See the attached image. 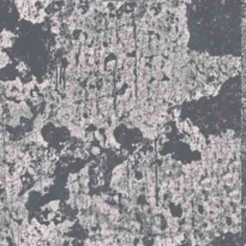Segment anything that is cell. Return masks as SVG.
I'll return each mask as SVG.
<instances>
[{
    "mask_svg": "<svg viewBox=\"0 0 246 246\" xmlns=\"http://www.w3.org/2000/svg\"><path fill=\"white\" fill-rule=\"evenodd\" d=\"M18 109H19V114H21V118H27V119H31L33 118V112H31V108L30 106L23 101V102H18Z\"/></svg>",
    "mask_w": 246,
    "mask_h": 246,
    "instance_id": "cell-1",
    "label": "cell"
},
{
    "mask_svg": "<svg viewBox=\"0 0 246 246\" xmlns=\"http://www.w3.org/2000/svg\"><path fill=\"white\" fill-rule=\"evenodd\" d=\"M127 169H129V162H123V163H120V165H118L113 168L112 175L125 177V175H127Z\"/></svg>",
    "mask_w": 246,
    "mask_h": 246,
    "instance_id": "cell-2",
    "label": "cell"
},
{
    "mask_svg": "<svg viewBox=\"0 0 246 246\" xmlns=\"http://www.w3.org/2000/svg\"><path fill=\"white\" fill-rule=\"evenodd\" d=\"M45 125H46V118L43 117V114H39V115L35 117V119H34L33 121V127L35 131H40L41 132V130L45 127Z\"/></svg>",
    "mask_w": 246,
    "mask_h": 246,
    "instance_id": "cell-3",
    "label": "cell"
},
{
    "mask_svg": "<svg viewBox=\"0 0 246 246\" xmlns=\"http://www.w3.org/2000/svg\"><path fill=\"white\" fill-rule=\"evenodd\" d=\"M227 196L232 204H238L241 202V191L240 190H231L227 193Z\"/></svg>",
    "mask_w": 246,
    "mask_h": 246,
    "instance_id": "cell-4",
    "label": "cell"
},
{
    "mask_svg": "<svg viewBox=\"0 0 246 246\" xmlns=\"http://www.w3.org/2000/svg\"><path fill=\"white\" fill-rule=\"evenodd\" d=\"M166 58H163L162 55H155L151 56V59L149 60V66L150 67H162L163 63H165Z\"/></svg>",
    "mask_w": 246,
    "mask_h": 246,
    "instance_id": "cell-5",
    "label": "cell"
},
{
    "mask_svg": "<svg viewBox=\"0 0 246 246\" xmlns=\"http://www.w3.org/2000/svg\"><path fill=\"white\" fill-rule=\"evenodd\" d=\"M150 73H151V79H155V80H162V79L165 78L161 67H150Z\"/></svg>",
    "mask_w": 246,
    "mask_h": 246,
    "instance_id": "cell-6",
    "label": "cell"
},
{
    "mask_svg": "<svg viewBox=\"0 0 246 246\" xmlns=\"http://www.w3.org/2000/svg\"><path fill=\"white\" fill-rule=\"evenodd\" d=\"M105 71L106 72H109V73H113L117 71V61L115 59H107L106 63H105Z\"/></svg>",
    "mask_w": 246,
    "mask_h": 246,
    "instance_id": "cell-7",
    "label": "cell"
},
{
    "mask_svg": "<svg viewBox=\"0 0 246 246\" xmlns=\"http://www.w3.org/2000/svg\"><path fill=\"white\" fill-rule=\"evenodd\" d=\"M16 214H17V221L18 220H28L29 219V210L25 208V207H21L19 209L16 210Z\"/></svg>",
    "mask_w": 246,
    "mask_h": 246,
    "instance_id": "cell-8",
    "label": "cell"
},
{
    "mask_svg": "<svg viewBox=\"0 0 246 246\" xmlns=\"http://www.w3.org/2000/svg\"><path fill=\"white\" fill-rule=\"evenodd\" d=\"M65 187L68 190L70 193H73V195H78L79 192H80V184H79L78 181H75L71 185H66Z\"/></svg>",
    "mask_w": 246,
    "mask_h": 246,
    "instance_id": "cell-9",
    "label": "cell"
},
{
    "mask_svg": "<svg viewBox=\"0 0 246 246\" xmlns=\"http://www.w3.org/2000/svg\"><path fill=\"white\" fill-rule=\"evenodd\" d=\"M96 208H97V211L100 214H102V215H108L109 209H111V205H109L107 202H103V203L99 204Z\"/></svg>",
    "mask_w": 246,
    "mask_h": 246,
    "instance_id": "cell-10",
    "label": "cell"
},
{
    "mask_svg": "<svg viewBox=\"0 0 246 246\" xmlns=\"http://www.w3.org/2000/svg\"><path fill=\"white\" fill-rule=\"evenodd\" d=\"M46 209H49V211H53V213H56L58 210H59V208H60V201H52L49 202L47 205L45 207Z\"/></svg>",
    "mask_w": 246,
    "mask_h": 246,
    "instance_id": "cell-11",
    "label": "cell"
},
{
    "mask_svg": "<svg viewBox=\"0 0 246 246\" xmlns=\"http://www.w3.org/2000/svg\"><path fill=\"white\" fill-rule=\"evenodd\" d=\"M33 190L35 191V192H41V193H43V191H45L46 189H45V186H43V184H42L40 180H36L33 186Z\"/></svg>",
    "mask_w": 246,
    "mask_h": 246,
    "instance_id": "cell-12",
    "label": "cell"
},
{
    "mask_svg": "<svg viewBox=\"0 0 246 246\" xmlns=\"http://www.w3.org/2000/svg\"><path fill=\"white\" fill-rule=\"evenodd\" d=\"M241 231V226L240 224H231L229 227H228V232H231V233H233V234H236V233H239Z\"/></svg>",
    "mask_w": 246,
    "mask_h": 246,
    "instance_id": "cell-13",
    "label": "cell"
},
{
    "mask_svg": "<svg viewBox=\"0 0 246 246\" xmlns=\"http://www.w3.org/2000/svg\"><path fill=\"white\" fill-rule=\"evenodd\" d=\"M75 181H78V174H77V173H70L68 177H67L66 185H71V184L75 182Z\"/></svg>",
    "mask_w": 246,
    "mask_h": 246,
    "instance_id": "cell-14",
    "label": "cell"
},
{
    "mask_svg": "<svg viewBox=\"0 0 246 246\" xmlns=\"http://www.w3.org/2000/svg\"><path fill=\"white\" fill-rule=\"evenodd\" d=\"M90 153H91L92 155L97 156V155H100L101 154V148L100 146H90Z\"/></svg>",
    "mask_w": 246,
    "mask_h": 246,
    "instance_id": "cell-15",
    "label": "cell"
},
{
    "mask_svg": "<svg viewBox=\"0 0 246 246\" xmlns=\"http://www.w3.org/2000/svg\"><path fill=\"white\" fill-rule=\"evenodd\" d=\"M224 136H226V137H227L229 141H232V139H234V138H235V131H234V130H232V129H228V130L226 131Z\"/></svg>",
    "mask_w": 246,
    "mask_h": 246,
    "instance_id": "cell-16",
    "label": "cell"
},
{
    "mask_svg": "<svg viewBox=\"0 0 246 246\" xmlns=\"http://www.w3.org/2000/svg\"><path fill=\"white\" fill-rule=\"evenodd\" d=\"M173 117L175 118V119H178L180 117V109L178 108V107H175L174 109H173Z\"/></svg>",
    "mask_w": 246,
    "mask_h": 246,
    "instance_id": "cell-17",
    "label": "cell"
},
{
    "mask_svg": "<svg viewBox=\"0 0 246 246\" xmlns=\"http://www.w3.org/2000/svg\"><path fill=\"white\" fill-rule=\"evenodd\" d=\"M17 70L21 71V72H24V71H25V65H24L23 63H21V64L18 65V67H17Z\"/></svg>",
    "mask_w": 246,
    "mask_h": 246,
    "instance_id": "cell-18",
    "label": "cell"
},
{
    "mask_svg": "<svg viewBox=\"0 0 246 246\" xmlns=\"http://www.w3.org/2000/svg\"><path fill=\"white\" fill-rule=\"evenodd\" d=\"M66 246H75V245H73V244H72V243H68V244H67Z\"/></svg>",
    "mask_w": 246,
    "mask_h": 246,
    "instance_id": "cell-19",
    "label": "cell"
}]
</instances>
